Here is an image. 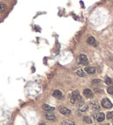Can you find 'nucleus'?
<instances>
[{"instance_id":"obj_8","label":"nucleus","mask_w":113,"mask_h":125,"mask_svg":"<svg viewBox=\"0 0 113 125\" xmlns=\"http://www.w3.org/2000/svg\"><path fill=\"white\" fill-rule=\"evenodd\" d=\"M84 71L87 74H90V75H93L96 73V69L94 67H89V66H86Z\"/></svg>"},{"instance_id":"obj_17","label":"nucleus","mask_w":113,"mask_h":125,"mask_svg":"<svg viewBox=\"0 0 113 125\" xmlns=\"http://www.w3.org/2000/svg\"><path fill=\"white\" fill-rule=\"evenodd\" d=\"M107 92L109 94H111V95H113V86H110L107 89Z\"/></svg>"},{"instance_id":"obj_11","label":"nucleus","mask_w":113,"mask_h":125,"mask_svg":"<svg viewBox=\"0 0 113 125\" xmlns=\"http://www.w3.org/2000/svg\"><path fill=\"white\" fill-rule=\"evenodd\" d=\"M53 96L56 97V99H61L63 95H62L61 91L58 90V89H56V90H54V92H53Z\"/></svg>"},{"instance_id":"obj_6","label":"nucleus","mask_w":113,"mask_h":125,"mask_svg":"<svg viewBox=\"0 0 113 125\" xmlns=\"http://www.w3.org/2000/svg\"><path fill=\"white\" fill-rule=\"evenodd\" d=\"M59 111H60L61 114L64 115V116H67V115H70V109L66 107H60L59 108Z\"/></svg>"},{"instance_id":"obj_2","label":"nucleus","mask_w":113,"mask_h":125,"mask_svg":"<svg viewBox=\"0 0 113 125\" xmlns=\"http://www.w3.org/2000/svg\"><path fill=\"white\" fill-rule=\"evenodd\" d=\"M79 63L84 66H87L89 64V60L84 54H81L79 56Z\"/></svg>"},{"instance_id":"obj_12","label":"nucleus","mask_w":113,"mask_h":125,"mask_svg":"<svg viewBox=\"0 0 113 125\" xmlns=\"http://www.w3.org/2000/svg\"><path fill=\"white\" fill-rule=\"evenodd\" d=\"M43 109L44 110V111H53V110H55V108L51 107V106H50V105L44 104L43 105Z\"/></svg>"},{"instance_id":"obj_20","label":"nucleus","mask_w":113,"mask_h":125,"mask_svg":"<svg viewBox=\"0 0 113 125\" xmlns=\"http://www.w3.org/2000/svg\"><path fill=\"white\" fill-rule=\"evenodd\" d=\"M5 8V5H4V4L3 3H1V12H4V9Z\"/></svg>"},{"instance_id":"obj_4","label":"nucleus","mask_w":113,"mask_h":125,"mask_svg":"<svg viewBox=\"0 0 113 125\" xmlns=\"http://www.w3.org/2000/svg\"><path fill=\"white\" fill-rule=\"evenodd\" d=\"M93 116H95L96 118H97V122H103V121L104 120V118H105V115H104L103 112H99V113L97 114H93Z\"/></svg>"},{"instance_id":"obj_13","label":"nucleus","mask_w":113,"mask_h":125,"mask_svg":"<svg viewBox=\"0 0 113 125\" xmlns=\"http://www.w3.org/2000/svg\"><path fill=\"white\" fill-rule=\"evenodd\" d=\"M76 73H77V75L78 76V77H86L85 72H84V71H82V70H77V71H76Z\"/></svg>"},{"instance_id":"obj_10","label":"nucleus","mask_w":113,"mask_h":125,"mask_svg":"<svg viewBox=\"0 0 113 125\" xmlns=\"http://www.w3.org/2000/svg\"><path fill=\"white\" fill-rule=\"evenodd\" d=\"M84 95L87 98H92L93 97V92L90 89H85L84 90Z\"/></svg>"},{"instance_id":"obj_21","label":"nucleus","mask_w":113,"mask_h":125,"mask_svg":"<svg viewBox=\"0 0 113 125\" xmlns=\"http://www.w3.org/2000/svg\"><path fill=\"white\" fill-rule=\"evenodd\" d=\"M101 81L100 80H93L92 81V83H100Z\"/></svg>"},{"instance_id":"obj_3","label":"nucleus","mask_w":113,"mask_h":125,"mask_svg":"<svg viewBox=\"0 0 113 125\" xmlns=\"http://www.w3.org/2000/svg\"><path fill=\"white\" fill-rule=\"evenodd\" d=\"M102 106L105 109H110V108L112 107V103L108 98H104L103 101H102Z\"/></svg>"},{"instance_id":"obj_16","label":"nucleus","mask_w":113,"mask_h":125,"mask_svg":"<svg viewBox=\"0 0 113 125\" xmlns=\"http://www.w3.org/2000/svg\"><path fill=\"white\" fill-rule=\"evenodd\" d=\"M84 122L86 123H91V119L89 116H84Z\"/></svg>"},{"instance_id":"obj_1","label":"nucleus","mask_w":113,"mask_h":125,"mask_svg":"<svg viewBox=\"0 0 113 125\" xmlns=\"http://www.w3.org/2000/svg\"><path fill=\"white\" fill-rule=\"evenodd\" d=\"M81 101V96L79 94L78 90H74L71 94V98H70V102L71 103H77V102H80Z\"/></svg>"},{"instance_id":"obj_5","label":"nucleus","mask_w":113,"mask_h":125,"mask_svg":"<svg viewBox=\"0 0 113 125\" xmlns=\"http://www.w3.org/2000/svg\"><path fill=\"white\" fill-rule=\"evenodd\" d=\"M91 104V107H92L93 109H95V111H100L101 109V107H100V104L97 102V101H92L90 102Z\"/></svg>"},{"instance_id":"obj_9","label":"nucleus","mask_w":113,"mask_h":125,"mask_svg":"<svg viewBox=\"0 0 113 125\" xmlns=\"http://www.w3.org/2000/svg\"><path fill=\"white\" fill-rule=\"evenodd\" d=\"M88 109H89V107H88V105L87 104H85V103H79V106H78V109L80 110L81 112H85V111H87L88 110Z\"/></svg>"},{"instance_id":"obj_15","label":"nucleus","mask_w":113,"mask_h":125,"mask_svg":"<svg viewBox=\"0 0 113 125\" xmlns=\"http://www.w3.org/2000/svg\"><path fill=\"white\" fill-rule=\"evenodd\" d=\"M105 83H106L107 85H112L113 81L110 77H106L105 78Z\"/></svg>"},{"instance_id":"obj_14","label":"nucleus","mask_w":113,"mask_h":125,"mask_svg":"<svg viewBox=\"0 0 113 125\" xmlns=\"http://www.w3.org/2000/svg\"><path fill=\"white\" fill-rule=\"evenodd\" d=\"M87 42H88V43H90V44H93V45H94V44H95L96 40L93 36H90V37L87 39Z\"/></svg>"},{"instance_id":"obj_18","label":"nucleus","mask_w":113,"mask_h":125,"mask_svg":"<svg viewBox=\"0 0 113 125\" xmlns=\"http://www.w3.org/2000/svg\"><path fill=\"white\" fill-rule=\"evenodd\" d=\"M107 118L108 119H112L113 120V111L109 112V113L107 114Z\"/></svg>"},{"instance_id":"obj_7","label":"nucleus","mask_w":113,"mask_h":125,"mask_svg":"<svg viewBox=\"0 0 113 125\" xmlns=\"http://www.w3.org/2000/svg\"><path fill=\"white\" fill-rule=\"evenodd\" d=\"M44 116H45V118L47 119V120H50V121L55 120L54 114L51 113V111H46L45 112V114H44Z\"/></svg>"},{"instance_id":"obj_19","label":"nucleus","mask_w":113,"mask_h":125,"mask_svg":"<svg viewBox=\"0 0 113 125\" xmlns=\"http://www.w3.org/2000/svg\"><path fill=\"white\" fill-rule=\"evenodd\" d=\"M63 124L65 125V124H70V125H74V122H70V121H64L63 122Z\"/></svg>"}]
</instances>
